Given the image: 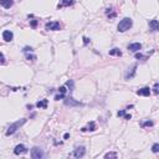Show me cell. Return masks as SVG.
<instances>
[{
    "mask_svg": "<svg viewBox=\"0 0 159 159\" xmlns=\"http://www.w3.org/2000/svg\"><path fill=\"white\" fill-rule=\"evenodd\" d=\"M141 49H142V44H139V42H133L128 46V50H131L133 52H138Z\"/></svg>",
    "mask_w": 159,
    "mask_h": 159,
    "instance_id": "obj_12",
    "label": "cell"
},
{
    "mask_svg": "<svg viewBox=\"0 0 159 159\" xmlns=\"http://www.w3.org/2000/svg\"><path fill=\"white\" fill-rule=\"evenodd\" d=\"M45 29H46L47 31H50V30H51V31H57V30L61 29V25H60L58 21H50V23L46 24Z\"/></svg>",
    "mask_w": 159,
    "mask_h": 159,
    "instance_id": "obj_4",
    "label": "cell"
},
{
    "mask_svg": "<svg viewBox=\"0 0 159 159\" xmlns=\"http://www.w3.org/2000/svg\"><path fill=\"white\" fill-rule=\"evenodd\" d=\"M75 3V0H62L61 4H58V9L60 8H64V6H70Z\"/></svg>",
    "mask_w": 159,
    "mask_h": 159,
    "instance_id": "obj_16",
    "label": "cell"
},
{
    "mask_svg": "<svg viewBox=\"0 0 159 159\" xmlns=\"http://www.w3.org/2000/svg\"><path fill=\"white\" fill-rule=\"evenodd\" d=\"M30 25H31L32 29H35V27L37 26V20H31V21H30Z\"/></svg>",
    "mask_w": 159,
    "mask_h": 159,
    "instance_id": "obj_27",
    "label": "cell"
},
{
    "mask_svg": "<svg viewBox=\"0 0 159 159\" xmlns=\"http://www.w3.org/2000/svg\"><path fill=\"white\" fill-rule=\"evenodd\" d=\"M124 118H126V119H131L132 117H131V114H124Z\"/></svg>",
    "mask_w": 159,
    "mask_h": 159,
    "instance_id": "obj_33",
    "label": "cell"
},
{
    "mask_svg": "<svg viewBox=\"0 0 159 159\" xmlns=\"http://www.w3.org/2000/svg\"><path fill=\"white\" fill-rule=\"evenodd\" d=\"M106 14L109 16V19H112V17H114V16H116V13H113V11H112V8H108V9L106 10Z\"/></svg>",
    "mask_w": 159,
    "mask_h": 159,
    "instance_id": "obj_19",
    "label": "cell"
},
{
    "mask_svg": "<svg viewBox=\"0 0 159 159\" xmlns=\"http://www.w3.org/2000/svg\"><path fill=\"white\" fill-rule=\"evenodd\" d=\"M149 27H150V31H158L159 30V21L157 19H153L149 21Z\"/></svg>",
    "mask_w": 159,
    "mask_h": 159,
    "instance_id": "obj_9",
    "label": "cell"
},
{
    "mask_svg": "<svg viewBox=\"0 0 159 159\" xmlns=\"http://www.w3.org/2000/svg\"><path fill=\"white\" fill-rule=\"evenodd\" d=\"M152 152H153V153H158V152H159V143L153 144V147H152Z\"/></svg>",
    "mask_w": 159,
    "mask_h": 159,
    "instance_id": "obj_22",
    "label": "cell"
},
{
    "mask_svg": "<svg viewBox=\"0 0 159 159\" xmlns=\"http://www.w3.org/2000/svg\"><path fill=\"white\" fill-rule=\"evenodd\" d=\"M105 158H117V153H107Z\"/></svg>",
    "mask_w": 159,
    "mask_h": 159,
    "instance_id": "obj_23",
    "label": "cell"
},
{
    "mask_svg": "<svg viewBox=\"0 0 159 159\" xmlns=\"http://www.w3.org/2000/svg\"><path fill=\"white\" fill-rule=\"evenodd\" d=\"M135 71H137V65H133V66L127 71V73H126V80H131V78H133L134 75H135Z\"/></svg>",
    "mask_w": 159,
    "mask_h": 159,
    "instance_id": "obj_8",
    "label": "cell"
},
{
    "mask_svg": "<svg viewBox=\"0 0 159 159\" xmlns=\"http://www.w3.org/2000/svg\"><path fill=\"white\" fill-rule=\"evenodd\" d=\"M65 98V94H62V93H60V94H56L55 96V99L56 101H60V99H64Z\"/></svg>",
    "mask_w": 159,
    "mask_h": 159,
    "instance_id": "obj_24",
    "label": "cell"
},
{
    "mask_svg": "<svg viewBox=\"0 0 159 159\" xmlns=\"http://www.w3.org/2000/svg\"><path fill=\"white\" fill-rule=\"evenodd\" d=\"M0 5L5 9H10L14 5V1L13 0H0Z\"/></svg>",
    "mask_w": 159,
    "mask_h": 159,
    "instance_id": "obj_13",
    "label": "cell"
},
{
    "mask_svg": "<svg viewBox=\"0 0 159 159\" xmlns=\"http://www.w3.org/2000/svg\"><path fill=\"white\" fill-rule=\"evenodd\" d=\"M85 154H86V148H85V147H77V148L71 153V155L75 157V158H82Z\"/></svg>",
    "mask_w": 159,
    "mask_h": 159,
    "instance_id": "obj_5",
    "label": "cell"
},
{
    "mask_svg": "<svg viewBox=\"0 0 159 159\" xmlns=\"http://www.w3.org/2000/svg\"><path fill=\"white\" fill-rule=\"evenodd\" d=\"M68 137H70V134H68V133H66V134L64 135V139H68Z\"/></svg>",
    "mask_w": 159,
    "mask_h": 159,
    "instance_id": "obj_34",
    "label": "cell"
},
{
    "mask_svg": "<svg viewBox=\"0 0 159 159\" xmlns=\"http://www.w3.org/2000/svg\"><path fill=\"white\" fill-rule=\"evenodd\" d=\"M153 122L152 121H146V122H143L142 123V127H153Z\"/></svg>",
    "mask_w": 159,
    "mask_h": 159,
    "instance_id": "obj_21",
    "label": "cell"
},
{
    "mask_svg": "<svg viewBox=\"0 0 159 159\" xmlns=\"http://www.w3.org/2000/svg\"><path fill=\"white\" fill-rule=\"evenodd\" d=\"M88 42H90V39H87V37H83V44H85V45H87Z\"/></svg>",
    "mask_w": 159,
    "mask_h": 159,
    "instance_id": "obj_32",
    "label": "cell"
},
{
    "mask_svg": "<svg viewBox=\"0 0 159 159\" xmlns=\"http://www.w3.org/2000/svg\"><path fill=\"white\" fill-rule=\"evenodd\" d=\"M26 121L27 119H25V118H23V119H19V121H16L15 123H13V124H10L9 126V128H8V131H6V135H11V134H14L17 129H20V127H23L25 123H26Z\"/></svg>",
    "mask_w": 159,
    "mask_h": 159,
    "instance_id": "obj_2",
    "label": "cell"
},
{
    "mask_svg": "<svg viewBox=\"0 0 159 159\" xmlns=\"http://www.w3.org/2000/svg\"><path fill=\"white\" fill-rule=\"evenodd\" d=\"M137 94L138 96H144V97H148L150 94V88L149 87H143L141 90H138L137 91Z\"/></svg>",
    "mask_w": 159,
    "mask_h": 159,
    "instance_id": "obj_10",
    "label": "cell"
},
{
    "mask_svg": "<svg viewBox=\"0 0 159 159\" xmlns=\"http://www.w3.org/2000/svg\"><path fill=\"white\" fill-rule=\"evenodd\" d=\"M26 58H27V60H31V61H34V60L36 58V56H34V55H26Z\"/></svg>",
    "mask_w": 159,
    "mask_h": 159,
    "instance_id": "obj_29",
    "label": "cell"
},
{
    "mask_svg": "<svg viewBox=\"0 0 159 159\" xmlns=\"http://www.w3.org/2000/svg\"><path fill=\"white\" fill-rule=\"evenodd\" d=\"M81 131H82V132H86V131L93 132V131H96V123H94V122H90V123H88V128H82Z\"/></svg>",
    "mask_w": 159,
    "mask_h": 159,
    "instance_id": "obj_17",
    "label": "cell"
},
{
    "mask_svg": "<svg viewBox=\"0 0 159 159\" xmlns=\"http://www.w3.org/2000/svg\"><path fill=\"white\" fill-rule=\"evenodd\" d=\"M13 37H14V35H13V32H11V31H9V30H5V31L3 32V39H4V41H6V42H10L11 40H13Z\"/></svg>",
    "mask_w": 159,
    "mask_h": 159,
    "instance_id": "obj_11",
    "label": "cell"
},
{
    "mask_svg": "<svg viewBox=\"0 0 159 159\" xmlns=\"http://www.w3.org/2000/svg\"><path fill=\"white\" fill-rule=\"evenodd\" d=\"M47 103H49L47 99H41V101H39L36 103V107L40 108V109H46L47 108Z\"/></svg>",
    "mask_w": 159,
    "mask_h": 159,
    "instance_id": "obj_14",
    "label": "cell"
},
{
    "mask_svg": "<svg viewBox=\"0 0 159 159\" xmlns=\"http://www.w3.org/2000/svg\"><path fill=\"white\" fill-rule=\"evenodd\" d=\"M132 25H133L132 19H131V17H124V19H122L121 21H119L117 29H118L119 32H126L127 30H129V29L132 27Z\"/></svg>",
    "mask_w": 159,
    "mask_h": 159,
    "instance_id": "obj_1",
    "label": "cell"
},
{
    "mask_svg": "<svg viewBox=\"0 0 159 159\" xmlns=\"http://www.w3.org/2000/svg\"><path fill=\"white\" fill-rule=\"evenodd\" d=\"M124 114H126V109L118 111V113H117V116H118V117H124Z\"/></svg>",
    "mask_w": 159,
    "mask_h": 159,
    "instance_id": "obj_28",
    "label": "cell"
},
{
    "mask_svg": "<svg viewBox=\"0 0 159 159\" xmlns=\"http://www.w3.org/2000/svg\"><path fill=\"white\" fill-rule=\"evenodd\" d=\"M135 58H137V60H142V61H146V60H147V56L142 55L141 52H135Z\"/></svg>",
    "mask_w": 159,
    "mask_h": 159,
    "instance_id": "obj_18",
    "label": "cell"
},
{
    "mask_svg": "<svg viewBox=\"0 0 159 159\" xmlns=\"http://www.w3.org/2000/svg\"><path fill=\"white\" fill-rule=\"evenodd\" d=\"M30 155H31L32 159H41V158H44V150L41 148H39V147H34L31 149Z\"/></svg>",
    "mask_w": 159,
    "mask_h": 159,
    "instance_id": "obj_3",
    "label": "cell"
},
{
    "mask_svg": "<svg viewBox=\"0 0 159 159\" xmlns=\"http://www.w3.org/2000/svg\"><path fill=\"white\" fill-rule=\"evenodd\" d=\"M159 85H158V82H155V85H154V87H153V92L155 93V94H158V92H159Z\"/></svg>",
    "mask_w": 159,
    "mask_h": 159,
    "instance_id": "obj_26",
    "label": "cell"
},
{
    "mask_svg": "<svg viewBox=\"0 0 159 159\" xmlns=\"http://www.w3.org/2000/svg\"><path fill=\"white\" fill-rule=\"evenodd\" d=\"M111 56H122V51L119 50V49H117V47H114V49H112V50H109V52H108Z\"/></svg>",
    "mask_w": 159,
    "mask_h": 159,
    "instance_id": "obj_15",
    "label": "cell"
},
{
    "mask_svg": "<svg viewBox=\"0 0 159 159\" xmlns=\"http://www.w3.org/2000/svg\"><path fill=\"white\" fill-rule=\"evenodd\" d=\"M65 86H66V87H68V88H70V91H72V90H73V81H72V80H68V81L65 83Z\"/></svg>",
    "mask_w": 159,
    "mask_h": 159,
    "instance_id": "obj_20",
    "label": "cell"
},
{
    "mask_svg": "<svg viewBox=\"0 0 159 159\" xmlns=\"http://www.w3.org/2000/svg\"><path fill=\"white\" fill-rule=\"evenodd\" d=\"M64 99H65V105H66V106H70V107H73V106H81V103L77 102V101H75L72 97H67V98L65 97Z\"/></svg>",
    "mask_w": 159,
    "mask_h": 159,
    "instance_id": "obj_7",
    "label": "cell"
},
{
    "mask_svg": "<svg viewBox=\"0 0 159 159\" xmlns=\"http://www.w3.org/2000/svg\"><path fill=\"white\" fill-rule=\"evenodd\" d=\"M5 61V58H4V55L1 53V52H0V62H4Z\"/></svg>",
    "mask_w": 159,
    "mask_h": 159,
    "instance_id": "obj_31",
    "label": "cell"
},
{
    "mask_svg": "<svg viewBox=\"0 0 159 159\" xmlns=\"http://www.w3.org/2000/svg\"><path fill=\"white\" fill-rule=\"evenodd\" d=\"M24 51H25V52H29V51L31 52V51H32V49H31V47H29V46H26V47H24Z\"/></svg>",
    "mask_w": 159,
    "mask_h": 159,
    "instance_id": "obj_30",
    "label": "cell"
},
{
    "mask_svg": "<svg viewBox=\"0 0 159 159\" xmlns=\"http://www.w3.org/2000/svg\"><path fill=\"white\" fill-rule=\"evenodd\" d=\"M66 91H67V90H66V86H61V87L58 88V92H60V93H62V94H65Z\"/></svg>",
    "mask_w": 159,
    "mask_h": 159,
    "instance_id": "obj_25",
    "label": "cell"
},
{
    "mask_svg": "<svg viewBox=\"0 0 159 159\" xmlns=\"http://www.w3.org/2000/svg\"><path fill=\"white\" fill-rule=\"evenodd\" d=\"M14 153H15L16 155L25 154V153H27V148H26L24 144H17V146L15 147V149H14Z\"/></svg>",
    "mask_w": 159,
    "mask_h": 159,
    "instance_id": "obj_6",
    "label": "cell"
}]
</instances>
